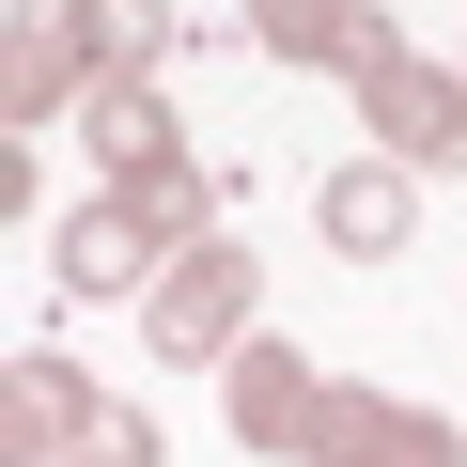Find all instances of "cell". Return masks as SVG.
<instances>
[{
    "instance_id": "3957f363",
    "label": "cell",
    "mask_w": 467,
    "mask_h": 467,
    "mask_svg": "<svg viewBox=\"0 0 467 467\" xmlns=\"http://www.w3.org/2000/svg\"><path fill=\"white\" fill-rule=\"evenodd\" d=\"M234 296H250L234 265H171V281H156V343H171V358H202V343H234Z\"/></svg>"
},
{
    "instance_id": "6da1fadb",
    "label": "cell",
    "mask_w": 467,
    "mask_h": 467,
    "mask_svg": "<svg viewBox=\"0 0 467 467\" xmlns=\"http://www.w3.org/2000/svg\"><path fill=\"white\" fill-rule=\"evenodd\" d=\"M312 451H327V467H451L436 420H405V405H343V389H312Z\"/></svg>"
},
{
    "instance_id": "7a4b0ae2",
    "label": "cell",
    "mask_w": 467,
    "mask_h": 467,
    "mask_svg": "<svg viewBox=\"0 0 467 467\" xmlns=\"http://www.w3.org/2000/svg\"><path fill=\"white\" fill-rule=\"evenodd\" d=\"M343 78H358V94L389 109V140H436V156L467 140V94H451V78H420V63H389L374 32H358V63H343Z\"/></svg>"
},
{
    "instance_id": "277c9868",
    "label": "cell",
    "mask_w": 467,
    "mask_h": 467,
    "mask_svg": "<svg viewBox=\"0 0 467 467\" xmlns=\"http://www.w3.org/2000/svg\"><path fill=\"white\" fill-rule=\"evenodd\" d=\"M327 218H343V250H389V234H405V187H389V171H358Z\"/></svg>"
}]
</instances>
